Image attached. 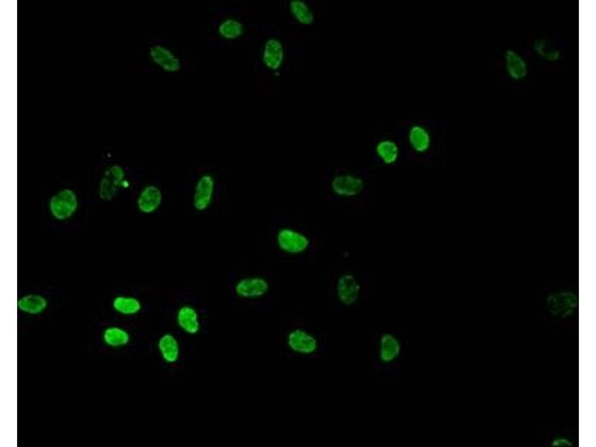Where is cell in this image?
<instances>
[{"label":"cell","mask_w":596,"mask_h":447,"mask_svg":"<svg viewBox=\"0 0 596 447\" xmlns=\"http://www.w3.org/2000/svg\"><path fill=\"white\" fill-rule=\"evenodd\" d=\"M79 198L72 188H62L51 195L48 202L50 216L55 221L64 222L72 219L78 211Z\"/></svg>","instance_id":"obj_1"},{"label":"cell","mask_w":596,"mask_h":447,"mask_svg":"<svg viewBox=\"0 0 596 447\" xmlns=\"http://www.w3.org/2000/svg\"><path fill=\"white\" fill-rule=\"evenodd\" d=\"M130 181L126 178L124 168L118 164L109 166L104 172L98 187L99 199L104 202L115 199L122 190L129 189Z\"/></svg>","instance_id":"obj_2"},{"label":"cell","mask_w":596,"mask_h":447,"mask_svg":"<svg viewBox=\"0 0 596 447\" xmlns=\"http://www.w3.org/2000/svg\"><path fill=\"white\" fill-rule=\"evenodd\" d=\"M275 243L281 252L290 256L304 255L311 246L307 234L291 227L280 228L276 233Z\"/></svg>","instance_id":"obj_3"},{"label":"cell","mask_w":596,"mask_h":447,"mask_svg":"<svg viewBox=\"0 0 596 447\" xmlns=\"http://www.w3.org/2000/svg\"><path fill=\"white\" fill-rule=\"evenodd\" d=\"M217 180L210 173L201 175L196 180L192 195V205L195 211L204 213L214 202L217 190Z\"/></svg>","instance_id":"obj_4"},{"label":"cell","mask_w":596,"mask_h":447,"mask_svg":"<svg viewBox=\"0 0 596 447\" xmlns=\"http://www.w3.org/2000/svg\"><path fill=\"white\" fill-rule=\"evenodd\" d=\"M331 190L336 197L345 199L357 198L365 188V180L358 175L340 173L331 180Z\"/></svg>","instance_id":"obj_5"},{"label":"cell","mask_w":596,"mask_h":447,"mask_svg":"<svg viewBox=\"0 0 596 447\" xmlns=\"http://www.w3.org/2000/svg\"><path fill=\"white\" fill-rule=\"evenodd\" d=\"M271 285L268 279L259 275L246 276L238 279L234 285L235 295L243 300H257L265 297Z\"/></svg>","instance_id":"obj_6"},{"label":"cell","mask_w":596,"mask_h":447,"mask_svg":"<svg viewBox=\"0 0 596 447\" xmlns=\"http://www.w3.org/2000/svg\"><path fill=\"white\" fill-rule=\"evenodd\" d=\"M361 292V284L353 274L346 272L340 274L337 279L336 297L344 306H351L356 304L360 298Z\"/></svg>","instance_id":"obj_7"},{"label":"cell","mask_w":596,"mask_h":447,"mask_svg":"<svg viewBox=\"0 0 596 447\" xmlns=\"http://www.w3.org/2000/svg\"><path fill=\"white\" fill-rule=\"evenodd\" d=\"M287 344L292 352L302 356L314 354L319 347L315 335L301 328L292 330L288 333Z\"/></svg>","instance_id":"obj_8"},{"label":"cell","mask_w":596,"mask_h":447,"mask_svg":"<svg viewBox=\"0 0 596 447\" xmlns=\"http://www.w3.org/2000/svg\"><path fill=\"white\" fill-rule=\"evenodd\" d=\"M263 64L268 71L277 73L285 64L286 50L277 37H269L263 45L261 55Z\"/></svg>","instance_id":"obj_9"},{"label":"cell","mask_w":596,"mask_h":447,"mask_svg":"<svg viewBox=\"0 0 596 447\" xmlns=\"http://www.w3.org/2000/svg\"><path fill=\"white\" fill-rule=\"evenodd\" d=\"M164 195L157 185H148L139 192L136 205L138 211L145 215H151L159 211L164 203Z\"/></svg>","instance_id":"obj_10"},{"label":"cell","mask_w":596,"mask_h":447,"mask_svg":"<svg viewBox=\"0 0 596 447\" xmlns=\"http://www.w3.org/2000/svg\"><path fill=\"white\" fill-rule=\"evenodd\" d=\"M149 53L152 62L164 72L176 74L180 71L181 60L172 50L161 45H156L150 47Z\"/></svg>","instance_id":"obj_11"},{"label":"cell","mask_w":596,"mask_h":447,"mask_svg":"<svg viewBox=\"0 0 596 447\" xmlns=\"http://www.w3.org/2000/svg\"><path fill=\"white\" fill-rule=\"evenodd\" d=\"M176 320L179 329L189 335H195L201 330L200 312L192 305L180 306L177 310Z\"/></svg>","instance_id":"obj_12"},{"label":"cell","mask_w":596,"mask_h":447,"mask_svg":"<svg viewBox=\"0 0 596 447\" xmlns=\"http://www.w3.org/2000/svg\"><path fill=\"white\" fill-rule=\"evenodd\" d=\"M408 143L411 149L419 155L427 153L432 146L430 131L421 124H413L408 129Z\"/></svg>","instance_id":"obj_13"},{"label":"cell","mask_w":596,"mask_h":447,"mask_svg":"<svg viewBox=\"0 0 596 447\" xmlns=\"http://www.w3.org/2000/svg\"><path fill=\"white\" fill-rule=\"evenodd\" d=\"M506 71L510 79L521 81L527 78L529 67L522 56L512 50H508L504 55Z\"/></svg>","instance_id":"obj_14"},{"label":"cell","mask_w":596,"mask_h":447,"mask_svg":"<svg viewBox=\"0 0 596 447\" xmlns=\"http://www.w3.org/2000/svg\"><path fill=\"white\" fill-rule=\"evenodd\" d=\"M158 348L163 360L169 365L176 364L180 357V344L175 335L165 333L158 342Z\"/></svg>","instance_id":"obj_15"},{"label":"cell","mask_w":596,"mask_h":447,"mask_svg":"<svg viewBox=\"0 0 596 447\" xmlns=\"http://www.w3.org/2000/svg\"><path fill=\"white\" fill-rule=\"evenodd\" d=\"M402 345L394 335L385 333L379 339V359L382 363L389 364L399 359L401 354Z\"/></svg>","instance_id":"obj_16"},{"label":"cell","mask_w":596,"mask_h":447,"mask_svg":"<svg viewBox=\"0 0 596 447\" xmlns=\"http://www.w3.org/2000/svg\"><path fill=\"white\" fill-rule=\"evenodd\" d=\"M49 306L47 298L36 293L26 294L18 301V310L27 315H38L45 313Z\"/></svg>","instance_id":"obj_17"},{"label":"cell","mask_w":596,"mask_h":447,"mask_svg":"<svg viewBox=\"0 0 596 447\" xmlns=\"http://www.w3.org/2000/svg\"><path fill=\"white\" fill-rule=\"evenodd\" d=\"M377 158L386 166H393L399 161L401 149L393 139L386 138L380 139L375 146Z\"/></svg>","instance_id":"obj_18"},{"label":"cell","mask_w":596,"mask_h":447,"mask_svg":"<svg viewBox=\"0 0 596 447\" xmlns=\"http://www.w3.org/2000/svg\"><path fill=\"white\" fill-rule=\"evenodd\" d=\"M289 10L294 21L303 25H310L315 22V13L304 0H291Z\"/></svg>","instance_id":"obj_19"},{"label":"cell","mask_w":596,"mask_h":447,"mask_svg":"<svg viewBox=\"0 0 596 447\" xmlns=\"http://www.w3.org/2000/svg\"><path fill=\"white\" fill-rule=\"evenodd\" d=\"M219 35L225 40H238L245 33V26L242 21L234 18L222 20L217 28Z\"/></svg>","instance_id":"obj_20"},{"label":"cell","mask_w":596,"mask_h":447,"mask_svg":"<svg viewBox=\"0 0 596 447\" xmlns=\"http://www.w3.org/2000/svg\"><path fill=\"white\" fill-rule=\"evenodd\" d=\"M112 307L118 313L130 316L138 314L143 308V304L136 297L120 295L113 298Z\"/></svg>","instance_id":"obj_21"},{"label":"cell","mask_w":596,"mask_h":447,"mask_svg":"<svg viewBox=\"0 0 596 447\" xmlns=\"http://www.w3.org/2000/svg\"><path fill=\"white\" fill-rule=\"evenodd\" d=\"M103 341L110 347H121L129 344L131 340L130 334L123 328L110 327L103 332Z\"/></svg>","instance_id":"obj_22"},{"label":"cell","mask_w":596,"mask_h":447,"mask_svg":"<svg viewBox=\"0 0 596 447\" xmlns=\"http://www.w3.org/2000/svg\"><path fill=\"white\" fill-rule=\"evenodd\" d=\"M534 50L541 58L550 62H556L561 58L559 50L546 39L535 40Z\"/></svg>","instance_id":"obj_23"}]
</instances>
